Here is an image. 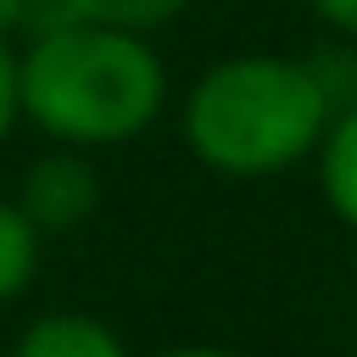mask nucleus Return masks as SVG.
<instances>
[{"label":"nucleus","mask_w":357,"mask_h":357,"mask_svg":"<svg viewBox=\"0 0 357 357\" xmlns=\"http://www.w3.org/2000/svg\"><path fill=\"white\" fill-rule=\"evenodd\" d=\"M17 117H22V106H17V56L0 39V145H6V134H11Z\"/></svg>","instance_id":"6e6552de"},{"label":"nucleus","mask_w":357,"mask_h":357,"mask_svg":"<svg viewBox=\"0 0 357 357\" xmlns=\"http://www.w3.org/2000/svg\"><path fill=\"white\" fill-rule=\"evenodd\" d=\"M167 100L162 56L145 33L50 17L17 56V106L61 145H123L156 123Z\"/></svg>","instance_id":"f257e3e1"},{"label":"nucleus","mask_w":357,"mask_h":357,"mask_svg":"<svg viewBox=\"0 0 357 357\" xmlns=\"http://www.w3.org/2000/svg\"><path fill=\"white\" fill-rule=\"evenodd\" d=\"M33 268H39V229L22 218L17 201L0 195V307L28 290Z\"/></svg>","instance_id":"0eeeda50"},{"label":"nucleus","mask_w":357,"mask_h":357,"mask_svg":"<svg viewBox=\"0 0 357 357\" xmlns=\"http://www.w3.org/2000/svg\"><path fill=\"white\" fill-rule=\"evenodd\" d=\"M335 117L312 61L245 50L212 61L184 95V145L223 178H268L307 162Z\"/></svg>","instance_id":"f03ea898"},{"label":"nucleus","mask_w":357,"mask_h":357,"mask_svg":"<svg viewBox=\"0 0 357 357\" xmlns=\"http://www.w3.org/2000/svg\"><path fill=\"white\" fill-rule=\"evenodd\" d=\"M162 357H240L229 346H178V351H162Z\"/></svg>","instance_id":"9b49d317"},{"label":"nucleus","mask_w":357,"mask_h":357,"mask_svg":"<svg viewBox=\"0 0 357 357\" xmlns=\"http://www.w3.org/2000/svg\"><path fill=\"white\" fill-rule=\"evenodd\" d=\"M28 11H33V0H0V39H6L17 22H28Z\"/></svg>","instance_id":"9d476101"},{"label":"nucleus","mask_w":357,"mask_h":357,"mask_svg":"<svg viewBox=\"0 0 357 357\" xmlns=\"http://www.w3.org/2000/svg\"><path fill=\"white\" fill-rule=\"evenodd\" d=\"M190 0H56V17L73 22H100L117 33H156L167 28Z\"/></svg>","instance_id":"423d86ee"},{"label":"nucleus","mask_w":357,"mask_h":357,"mask_svg":"<svg viewBox=\"0 0 357 357\" xmlns=\"http://www.w3.org/2000/svg\"><path fill=\"white\" fill-rule=\"evenodd\" d=\"M329 28H340V33H351L357 39V0H307Z\"/></svg>","instance_id":"1a4fd4ad"},{"label":"nucleus","mask_w":357,"mask_h":357,"mask_svg":"<svg viewBox=\"0 0 357 357\" xmlns=\"http://www.w3.org/2000/svg\"><path fill=\"white\" fill-rule=\"evenodd\" d=\"M11 357H128V351L112 335V324L89 312H45L22 329Z\"/></svg>","instance_id":"20e7f679"},{"label":"nucleus","mask_w":357,"mask_h":357,"mask_svg":"<svg viewBox=\"0 0 357 357\" xmlns=\"http://www.w3.org/2000/svg\"><path fill=\"white\" fill-rule=\"evenodd\" d=\"M318 190L329 201V212L357 229V106H340L318 139Z\"/></svg>","instance_id":"39448f33"},{"label":"nucleus","mask_w":357,"mask_h":357,"mask_svg":"<svg viewBox=\"0 0 357 357\" xmlns=\"http://www.w3.org/2000/svg\"><path fill=\"white\" fill-rule=\"evenodd\" d=\"M95 201H100V173L89 167V156H78V145H61V151L39 156L22 173V190H17V206L39 234L78 229L95 212Z\"/></svg>","instance_id":"7ed1b4c3"}]
</instances>
